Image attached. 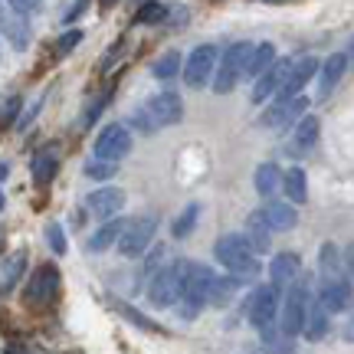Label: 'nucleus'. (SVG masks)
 I'll use <instances>...</instances> for the list:
<instances>
[{"instance_id": "nucleus-17", "label": "nucleus", "mask_w": 354, "mask_h": 354, "mask_svg": "<svg viewBox=\"0 0 354 354\" xmlns=\"http://www.w3.org/2000/svg\"><path fill=\"white\" fill-rule=\"evenodd\" d=\"M289 66H292V59H276V63L269 66L263 76L256 79V82H253V102H256V105L276 99V92H279V86H282L286 73H289Z\"/></svg>"}, {"instance_id": "nucleus-40", "label": "nucleus", "mask_w": 354, "mask_h": 354, "mask_svg": "<svg viewBox=\"0 0 354 354\" xmlns=\"http://www.w3.org/2000/svg\"><path fill=\"white\" fill-rule=\"evenodd\" d=\"M86 7H88V0H76V3H73V7L66 10V17H63V20H66V24H73V20H79Z\"/></svg>"}, {"instance_id": "nucleus-4", "label": "nucleus", "mask_w": 354, "mask_h": 354, "mask_svg": "<svg viewBox=\"0 0 354 354\" xmlns=\"http://www.w3.org/2000/svg\"><path fill=\"white\" fill-rule=\"evenodd\" d=\"M214 286H216V276H214L210 266H190V276H187V282H184V295H180V302H177L184 322L197 318L201 315V308L210 305V299H214Z\"/></svg>"}, {"instance_id": "nucleus-8", "label": "nucleus", "mask_w": 354, "mask_h": 354, "mask_svg": "<svg viewBox=\"0 0 354 354\" xmlns=\"http://www.w3.org/2000/svg\"><path fill=\"white\" fill-rule=\"evenodd\" d=\"M308 286L305 282H292L289 292H286V302H282V315H279V331L282 335H302V325H305V308H308Z\"/></svg>"}, {"instance_id": "nucleus-25", "label": "nucleus", "mask_w": 354, "mask_h": 354, "mask_svg": "<svg viewBox=\"0 0 354 354\" xmlns=\"http://www.w3.org/2000/svg\"><path fill=\"white\" fill-rule=\"evenodd\" d=\"M282 190H286V197H289L292 207L308 201V180H305L302 167H289V171L282 174Z\"/></svg>"}, {"instance_id": "nucleus-1", "label": "nucleus", "mask_w": 354, "mask_h": 354, "mask_svg": "<svg viewBox=\"0 0 354 354\" xmlns=\"http://www.w3.org/2000/svg\"><path fill=\"white\" fill-rule=\"evenodd\" d=\"M190 266L187 259H174V263L161 266L158 272L151 276L148 282V302L154 308H171V305L180 302V295H184V282L190 276Z\"/></svg>"}, {"instance_id": "nucleus-35", "label": "nucleus", "mask_w": 354, "mask_h": 354, "mask_svg": "<svg viewBox=\"0 0 354 354\" xmlns=\"http://www.w3.org/2000/svg\"><path fill=\"white\" fill-rule=\"evenodd\" d=\"M0 26L7 30V37L13 39V46H17V50H26V24L24 20H10V17H7Z\"/></svg>"}, {"instance_id": "nucleus-29", "label": "nucleus", "mask_w": 354, "mask_h": 354, "mask_svg": "<svg viewBox=\"0 0 354 354\" xmlns=\"http://www.w3.org/2000/svg\"><path fill=\"white\" fill-rule=\"evenodd\" d=\"M279 177H282L279 165H272V161L259 165V167H256V190H259L263 197H272V190L279 187Z\"/></svg>"}, {"instance_id": "nucleus-27", "label": "nucleus", "mask_w": 354, "mask_h": 354, "mask_svg": "<svg viewBox=\"0 0 354 354\" xmlns=\"http://www.w3.org/2000/svg\"><path fill=\"white\" fill-rule=\"evenodd\" d=\"M197 220H201V203H187V207L174 216V223H171L174 240H187L190 233H194V227H197Z\"/></svg>"}, {"instance_id": "nucleus-11", "label": "nucleus", "mask_w": 354, "mask_h": 354, "mask_svg": "<svg viewBox=\"0 0 354 354\" xmlns=\"http://www.w3.org/2000/svg\"><path fill=\"white\" fill-rule=\"evenodd\" d=\"M216 63H220V56H216V46L210 43H203L197 50L187 56V63H184V82L190 88H203L216 73Z\"/></svg>"}, {"instance_id": "nucleus-26", "label": "nucleus", "mask_w": 354, "mask_h": 354, "mask_svg": "<svg viewBox=\"0 0 354 354\" xmlns=\"http://www.w3.org/2000/svg\"><path fill=\"white\" fill-rule=\"evenodd\" d=\"M26 269V253H13L0 263V292H10Z\"/></svg>"}, {"instance_id": "nucleus-20", "label": "nucleus", "mask_w": 354, "mask_h": 354, "mask_svg": "<svg viewBox=\"0 0 354 354\" xmlns=\"http://www.w3.org/2000/svg\"><path fill=\"white\" fill-rule=\"evenodd\" d=\"M272 63H276V46H272V43H259V46H253V50H250L246 63H243V79L256 82V79L263 76Z\"/></svg>"}, {"instance_id": "nucleus-38", "label": "nucleus", "mask_w": 354, "mask_h": 354, "mask_svg": "<svg viewBox=\"0 0 354 354\" xmlns=\"http://www.w3.org/2000/svg\"><path fill=\"white\" fill-rule=\"evenodd\" d=\"M13 10L20 13V17H30V13H39L43 10V0H7Z\"/></svg>"}, {"instance_id": "nucleus-6", "label": "nucleus", "mask_w": 354, "mask_h": 354, "mask_svg": "<svg viewBox=\"0 0 354 354\" xmlns=\"http://www.w3.org/2000/svg\"><path fill=\"white\" fill-rule=\"evenodd\" d=\"M253 50V43H233L227 46V53L220 56V63H216V73H214V92L216 95H227L236 88V82L243 79V63H246V56Z\"/></svg>"}, {"instance_id": "nucleus-37", "label": "nucleus", "mask_w": 354, "mask_h": 354, "mask_svg": "<svg viewBox=\"0 0 354 354\" xmlns=\"http://www.w3.org/2000/svg\"><path fill=\"white\" fill-rule=\"evenodd\" d=\"M79 43H82V33H79V30H69L66 37H59V43H56V53H59V56H66V53L76 50Z\"/></svg>"}, {"instance_id": "nucleus-9", "label": "nucleus", "mask_w": 354, "mask_h": 354, "mask_svg": "<svg viewBox=\"0 0 354 354\" xmlns=\"http://www.w3.org/2000/svg\"><path fill=\"white\" fill-rule=\"evenodd\" d=\"M305 109H308V95H305V92H299V95H289V99H276L263 112L259 125H263V128H272V131H276V128H289V125H295V122L302 118Z\"/></svg>"}, {"instance_id": "nucleus-39", "label": "nucleus", "mask_w": 354, "mask_h": 354, "mask_svg": "<svg viewBox=\"0 0 354 354\" xmlns=\"http://www.w3.org/2000/svg\"><path fill=\"white\" fill-rule=\"evenodd\" d=\"M118 312H122V315H128L131 322H135V325H141V328H148V331H161L158 325H154V322H148V318H141L138 312L131 308V305H118Z\"/></svg>"}, {"instance_id": "nucleus-28", "label": "nucleus", "mask_w": 354, "mask_h": 354, "mask_svg": "<svg viewBox=\"0 0 354 354\" xmlns=\"http://www.w3.org/2000/svg\"><path fill=\"white\" fill-rule=\"evenodd\" d=\"M56 171H59V158H56L53 148H46V151L33 161V177H37V184H50L53 177H56Z\"/></svg>"}, {"instance_id": "nucleus-33", "label": "nucleus", "mask_w": 354, "mask_h": 354, "mask_svg": "<svg viewBox=\"0 0 354 354\" xmlns=\"http://www.w3.org/2000/svg\"><path fill=\"white\" fill-rule=\"evenodd\" d=\"M115 171H118L115 161H102V158L86 161V177H92V180H109V177H115Z\"/></svg>"}, {"instance_id": "nucleus-18", "label": "nucleus", "mask_w": 354, "mask_h": 354, "mask_svg": "<svg viewBox=\"0 0 354 354\" xmlns=\"http://www.w3.org/2000/svg\"><path fill=\"white\" fill-rule=\"evenodd\" d=\"M348 73V56L344 53H331L325 63L318 66V99H328L331 92L338 88V82Z\"/></svg>"}, {"instance_id": "nucleus-14", "label": "nucleus", "mask_w": 354, "mask_h": 354, "mask_svg": "<svg viewBox=\"0 0 354 354\" xmlns=\"http://www.w3.org/2000/svg\"><path fill=\"white\" fill-rule=\"evenodd\" d=\"M122 207H125V190L122 187H99L86 197V210L92 216H99V220H112V216H118L122 214Z\"/></svg>"}, {"instance_id": "nucleus-21", "label": "nucleus", "mask_w": 354, "mask_h": 354, "mask_svg": "<svg viewBox=\"0 0 354 354\" xmlns=\"http://www.w3.org/2000/svg\"><path fill=\"white\" fill-rule=\"evenodd\" d=\"M259 214H263V220L269 223V230H279V233H286V230H292L295 223H299V214H295V207H292V203L269 201Z\"/></svg>"}, {"instance_id": "nucleus-41", "label": "nucleus", "mask_w": 354, "mask_h": 354, "mask_svg": "<svg viewBox=\"0 0 354 354\" xmlns=\"http://www.w3.org/2000/svg\"><path fill=\"white\" fill-rule=\"evenodd\" d=\"M17 109H20V99H10L3 109H0V118H3V122H10L13 115H17Z\"/></svg>"}, {"instance_id": "nucleus-22", "label": "nucleus", "mask_w": 354, "mask_h": 354, "mask_svg": "<svg viewBox=\"0 0 354 354\" xmlns=\"http://www.w3.org/2000/svg\"><path fill=\"white\" fill-rule=\"evenodd\" d=\"M302 335L308 338V342H322V338L328 335V312L322 308V302H308V308H305Z\"/></svg>"}, {"instance_id": "nucleus-13", "label": "nucleus", "mask_w": 354, "mask_h": 354, "mask_svg": "<svg viewBox=\"0 0 354 354\" xmlns=\"http://www.w3.org/2000/svg\"><path fill=\"white\" fill-rule=\"evenodd\" d=\"M318 73V59L315 56H299V59H292L289 73H286V79H282V86H279L276 99H289V95H299L312 79H315Z\"/></svg>"}, {"instance_id": "nucleus-46", "label": "nucleus", "mask_w": 354, "mask_h": 354, "mask_svg": "<svg viewBox=\"0 0 354 354\" xmlns=\"http://www.w3.org/2000/svg\"><path fill=\"white\" fill-rule=\"evenodd\" d=\"M263 3H289V0H263Z\"/></svg>"}, {"instance_id": "nucleus-10", "label": "nucleus", "mask_w": 354, "mask_h": 354, "mask_svg": "<svg viewBox=\"0 0 354 354\" xmlns=\"http://www.w3.org/2000/svg\"><path fill=\"white\" fill-rule=\"evenodd\" d=\"M276 315H279L276 286H259V289H253L250 302H246V318H250V325L259 328V331H266V328H272Z\"/></svg>"}, {"instance_id": "nucleus-42", "label": "nucleus", "mask_w": 354, "mask_h": 354, "mask_svg": "<svg viewBox=\"0 0 354 354\" xmlns=\"http://www.w3.org/2000/svg\"><path fill=\"white\" fill-rule=\"evenodd\" d=\"M344 266H348V272L354 276V243L348 246V250H344Z\"/></svg>"}, {"instance_id": "nucleus-31", "label": "nucleus", "mask_w": 354, "mask_h": 354, "mask_svg": "<svg viewBox=\"0 0 354 354\" xmlns=\"http://www.w3.org/2000/svg\"><path fill=\"white\" fill-rule=\"evenodd\" d=\"M263 344L269 354H292V338L289 335H279V331H272V328L263 331Z\"/></svg>"}, {"instance_id": "nucleus-12", "label": "nucleus", "mask_w": 354, "mask_h": 354, "mask_svg": "<svg viewBox=\"0 0 354 354\" xmlns=\"http://www.w3.org/2000/svg\"><path fill=\"white\" fill-rule=\"evenodd\" d=\"M95 158H102V161H122L128 151H131V131H128L125 125H105L99 131V138H95Z\"/></svg>"}, {"instance_id": "nucleus-24", "label": "nucleus", "mask_w": 354, "mask_h": 354, "mask_svg": "<svg viewBox=\"0 0 354 354\" xmlns=\"http://www.w3.org/2000/svg\"><path fill=\"white\" fill-rule=\"evenodd\" d=\"M269 223L263 220V214L259 210H253V214L246 216V243L253 246V253H266L269 250Z\"/></svg>"}, {"instance_id": "nucleus-44", "label": "nucleus", "mask_w": 354, "mask_h": 354, "mask_svg": "<svg viewBox=\"0 0 354 354\" xmlns=\"http://www.w3.org/2000/svg\"><path fill=\"white\" fill-rule=\"evenodd\" d=\"M3 354H30V351H24V348H13V344H10V348H7Z\"/></svg>"}, {"instance_id": "nucleus-30", "label": "nucleus", "mask_w": 354, "mask_h": 354, "mask_svg": "<svg viewBox=\"0 0 354 354\" xmlns=\"http://www.w3.org/2000/svg\"><path fill=\"white\" fill-rule=\"evenodd\" d=\"M177 73H180V56H177V50L165 53L158 63H154V76L161 79V82H167V79H174Z\"/></svg>"}, {"instance_id": "nucleus-19", "label": "nucleus", "mask_w": 354, "mask_h": 354, "mask_svg": "<svg viewBox=\"0 0 354 354\" xmlns=\"http://www.w3.org/2000/svg\"><path fill=\"white\" fill-rule=\"evenodd\" d=\"M302 272V259L295 253H279L272 256V263H269V279H272V286L282 289V286H292L295 279Z\"/></svg>"}, {"instance_id": "nucleus-48", "label": "nucleus", "mask_w": 354, "mask_h": 354, "mask_svg": "<svg viewBox=\"0 0 354 354\" xmlns=\"http://www.w3.org/2000/svg\"><path fill=\"white\" fill-rule=\"evenodd\" d=\"M0 210H3V197H0Z\"/></svg>"}, {"instance_id": "nucleus-5", "label": "nucleus", "mask_w": 354, "mask_h": 354, "mask_svg": "<svg viewBox=\"0 0 354 354\" xmlns=\"http://www.w3.org/2000/svg\"><path fill=\"white\" fill-rule=\"evenodd\" d=\"M154 230H158V216L154 214H141L135 220H125V230H122V236H118V253L125 256V259H135V256L148 253V246L154 240Z\"/></svg>"}, {"instance_id": "nucleus-3", "label": "nucleus", "mask_w": 354, "mask_h": 354, "mask_svg": "<svg viewBox=\"0 0 354 354\" xmlns=\"http://www.w3.org/2000/svg\"><path fill=\"white\" fill-rule=\"evenodd\" d=\"M180 115H184L180 95H177V92H158V95H151V99L135 112V125H138L141 131H161V128L180 122Z\"/></svg>"}, {"instance_id": "nucleus-32", "label": "nucleus", "mask_w": 354, "mask_h": 354, "mask_svg": "<svg viewBox=\"0 0 354 354\" xmlns=\"http://www.w3.org/2000/svg\"><path fill=\"white\" fill-rule=\"evenodd\" d=\"M338 269H342V256H338V250H335L331 243H325V246H322V276L338 279Z\"/></svg>"}, {"instance_id": "nucleus-43", "label": "nucleus", "mask_w": 354, "mask_h": 354, "mask_svg": "<svg viewBox=\"0 0 354 354\" xmlns=\"http://www.w3.org/2000/svg\"><path fill=\"white\" fill-rule=\"evenodd\" d=\"M344 342H354V315L348 318V325H344Z\"/></svg>"}, {"instance_id": "nucleus-36", "label": "nucleus", "mask_w": 354, "mask_h": 354, "mask_svg": "<svg viewBox=\"0 0 354 354\" xmlns=\"http://www.w3.org/2000/svg\"><path fill=\"white\" fill-rule=\"evenodd\" d=\"M46 240H50L53 253H59V256L66 253V236H63V227H59V223H50V227H46Z\"/></svg>"}, {"instance_id": "nucleus-45", "label": "nucleus", "mask_w": 354, "mask_h": 354, "mask_svg": "<svg viewBox=\"0 0 354 354\" xmlns=\"http://www.w3.org/2000/svg\"><path fill=\"white\" fill-rule=\"evenodd\" d=\"M3 20H7V13H3V3H0V24H3Z\"/></svg>"}, {"instance_id": "nucleus-16", "label": "nucleus", "mask_w": 354, "mask_h": 354, "mask_svg": "<svg viewBox=\"0 0 354 354\" xmlns=\"http://www.w3.org/2000/svg\"><path fill=\"white\" fill-rule=\"evenodd\" d=\"M318 302H322V308L328 312V315H335V312H344V308H351L354 302V289L348 279H325V286H322V292H318Z\"/></svg>"}, {"instance_id": "nucleus-7", "label": "nucleus", "mask_w": 354, "mask_h": 354, "mask_svg": "<svg viewBox=\"0 0 354 354\" xmlns=\"http://www.w3.org/2000/svg\"><path fill=\"white\" fill-rule=\"evenodd\" d=\"M59 286H63V279H59V269L53 263H43L30 276L26 282V292H24V302L30 308H46V305L56 302V295H59Z\"/></svg>"}, {"instance_id": "nucleus-2", "label": "nucleus", "mask_w": 354, "mask_h": 354, "mask_svg": "<svg viewBox=\"0 0 354 354\" xmlns=\"http://www.w3.org/2000/svg\"><path fill=\"white\" fill-rule=\"evenodd\" d=\"M214 256H216V263L236 279H256V272H259V259H256L253 246H250L246 236H240V233L220 236L214 246Z\"/></svg>"}, {"instance_id": "nucleus-15", "label": "nucleus", "mask_w": 354, "mask_h": 354, "mask_svg": "<svg viewBox=\"0 0 354 354\" xmlns=\"http://www.w3.org/2000/svg\"><path fill=\"white\" fill-rule=\"evenodd\" d=\"M318 131H322V122H318L315 115H302L299 122H295V131H292L289 145H286V154L289 158H302L315 148L318 141Z\"/></svg>"}, {"instance_id": "nucleus-47", "label": "nucleus", "mask_w": 354, "mask_h": 354, "mask_svg": "<svg viewBox=\"0 0 354 354\" xmlns=\"http://www.w3.org/2000/svg\"><path fill=\"white\" fill-rule=\"evenodd\" d=\"M102 3H105V7H112V3H115V0H102Z\"/></svg>"}, {"instance_id": "nucleus-34", "label": "nucleus", "mask_w": 354, "mask_h": 354, "mask_svg": "<svg viewBox=\"0 0 354 354\" xmlns=\"http://www.w3.org/2000/svg\"><path fill=\"white\" fill-rule=\"evenodd\" d=\"M135 20H138V24H161V20H167V7L158 3V0H148V3L138 10Z\"/></svg>"}, {"instance_id": "nucleus-23", "label": "nucleus", "mask_w": 354, "mask_h": 354, "mask_svg": "<svg viewBox=\"0 0 354 354\" xmlns=\"http://www.w3.org/2000/svg\"><path fill=\"white\" fill-rule=\"evenodd\" d=\"M122 230H125V220H118V216H112V220H105L92 236H88V250L92 253H105L112 243H118V236H122Z\"/></svg>"}]
</instances>
